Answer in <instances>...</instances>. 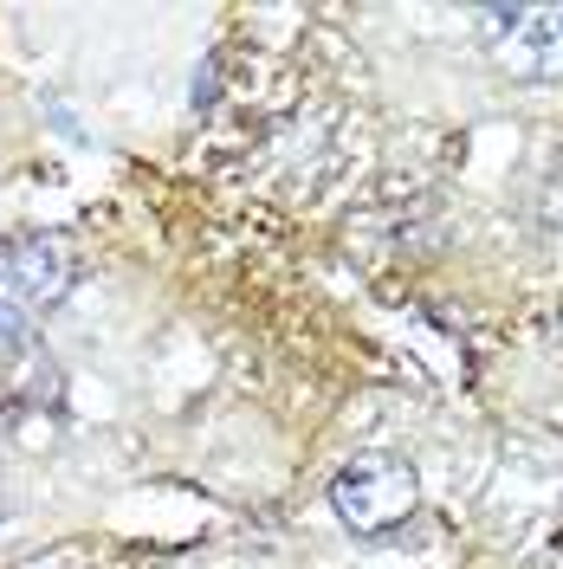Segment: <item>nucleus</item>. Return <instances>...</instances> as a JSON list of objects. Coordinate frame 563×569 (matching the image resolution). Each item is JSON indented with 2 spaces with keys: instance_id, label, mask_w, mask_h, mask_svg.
Instances as JSON below:
<instances>
[{
  "instance_id": "nucleus-3",
  "label": "nucleus",
  "mask_w": 563,
  "mask_h": 569,
  "mask_svg": "<svg viewBox=\"0 0 563 569\" xmlns=\"http://www.w3.org/2000/svg\"><path fill=\"white\" fill-rule=\"evenodd\" d=\"M480 46L505 78H525V84L563 78V0L480 7Z\"/></svg>"
},
{
  "instance_id": "nucleus-1",
  "label": "nucleus",
  "mask_w": 563,
  "mask_h": 569,
  "mask_svg": "<svg viewBox=\"0 0 563 569\" xmlns=\"http://www.w3.org/2000/svg\"><path fill=\"white\" fill-rule=\"evenodd\" d=\"M330 511L356 537H388L422 511V479L402 453H356L330 479Z\"/></svg>"
},
{
  "instance_id": "nucleus-2",
  "label": "nucleus",
  "mask_w": 563,
  "mask_h": 569,
  "mask_svg": "<svg viewBox=\"0 0 563 569\" xmlns=\"http://www.w3.org/2000/svg\"><path fill=\"white\" fill-rule=\"evenodd\" d=\"M71 279H78V252L59 233L13 240V247L0 252V350L13 337H27L46 311H59Z\"/></svg>"
}]
</instances>
